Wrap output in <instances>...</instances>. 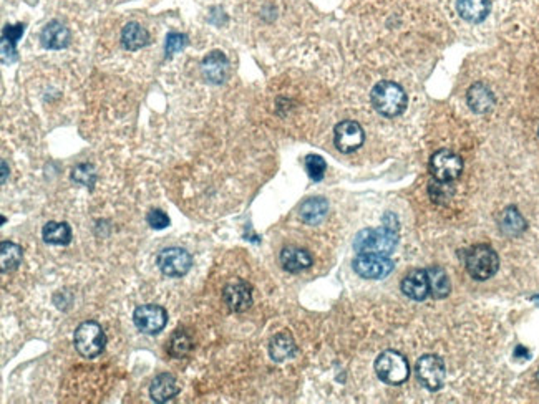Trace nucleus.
<instances>
[{
  "instance_id": "nucleus-1",
  "label": "nucleus",
  "mask_w": 539,
  "mask_h": 404,
  "mask_svg": "<svg viewBox=\"0 0 539 404\" xmlns=\"http://www.w3.org/2000/svg\"><path fill=\"white\" fill-rule=\"evenodd\" d=\"M370 101L377 113L386 118L399 116L406 108V93L394 81H380L370 93Z\"/></svg>"
},
{
  "instance_id": "nucleus-2",
  "label": "nucleus",
  "mask_w": 539,
  "mask_h": 404,
  "mask_svg": "<svg viewBox=\"0 0 539 404\" xmlns=\"http://www.w3.org/2000/svg\"><path fill=\"white\" fill-rule=\"evenodd\" d=\"M399 244V234L395 229L380 227V229H365L360 231L354 240V249L357 254H379L389 255L394 254V250Z\"/></svg>"
},
{
  "instance_id": "nucleus-3",
  "label": "nucleus",
  "mask_w": 539,
  "mask_h": 404,
  "mask_svg": "<svg viewBox=\"0 0 539 404\" xmlns=\"http://www.w3.org/2000/svg\"><path fill=\"white\" fill-rule=\"evenodd\" d=\"M375 373L385 385L399 386L409 380L410 365L401 353L386 350L380 353L377 360H375Z\"/></svg>"
},
{
  "instance_id": "nucleus-4",
  "label": "nucleus",
  "mask_w": 539,
  "mask_h": 404,
  "mask_svg": "<svg viewBox=\"0 0 539 404\" xmlns=\"http://www.w3.org/2000/svg\"><path fill=\"white\" fill-rule=\"evenodd\" d=\"M465 267L475 280H488L500 269V257L490 245L480 244L468 250L465 255Z\"/></svg>"
},
{
  "instance_id": "nucleus-5",
  "label": "nucleus",
  "mask_w": 539,
  "mask_h": 404,
  "mask_svg": "<svg viewBox=\"0 0 539 404\" xmlns=\"http://www.w3.org/2000/svg\"><path fill=\"white\" fill-rule=\"evenodd\" d=\"M73 343L77 351L85 358H96L105 350L106 336L100 323L83 321L73 335Z\"/></svg>"
},
{
  "instance_id": "nucleus-6",
  "label": "nucleus",
  "mask_w": 539,
  "mask_h": 404,
  "mask_svg": "<svg viewBox=\"0 0 539 404\" xmlns=\"http://www.w3.org/2000/svg\"><path fill=\"white\" fill-rule=\"evenodd\" d=\"M415 375L426 390L438 391L440 388L445 385V378H446L445 363L440 356H436V355L421 356L420 360L416 361Z\"/></svg>"
},
{
  "instance_id": "nucleus-7",
  "label": "nucleus",
  "mask_w": 539,
  "mask_h": 404,
  "mask_svg": "<svg viewBox=\"0 0 539 404\" xmlns=\"http://www.w3.org/2000/svg\"><path fill=\"white\" fill-rule=\"evenodd\" d=\"M158 269L168 277H183L191 270L192 257L190 252L181 247L163 249L156 257Z\"/></svg>"
},
{
  "instance_id": "nucleus-8",
  "label": "nucleus",
  "mask_w": 539,
  "mask_h": 404,
  "mask_svg": "<svg viewBox=\"0 0 539 404\" xmlns=\"http://www.w3.org/2000/svg\"><path fill=\"white\" fill-rule=\"evenodd\" d=\"M430 171L436 181L451 182L463 172V160L453 151L440 150L431 156Z\"/></svg>"
},
{
  "instance_id": "nucleus-9",
  "label": "nucleus",
  "mask_w": 539,
  "mask_h": 404,
  "mask_svg": "<svg viewBox=\"0 0 539 404\" xmlns=\"http://www.w3.org/2000/svg\"><path fill=\"white\" fill-rule=\"evenodd\" d=\"M354 270L362 279L380 280L394 270V262L386 255L379 254H359L354 259Z\"/></svg>"
},
{
  "instance_id": "nucleus-10",
  "label": "nucleus",
  "mask_w": 539,
  "mask_h": 404,
  "mask_svg": "<svg viewBox=\"0 0 539 404\" xmlns=\"http://www.w3.org/2000/svg\"><path fill=\"white\" fill-rule=\"evenodd\" d=\"M135 326L145 335H156L168 323V311L160 305H141L133 314Z\"/></svg>"
},
{
  "instance_id": "nucleus-11",
  "label": "nucleus",
  "mask_w": 539,
  "mask_h": 404,
  "mask_svg": "<svg viewBox=\"0 0 539 404\" xmlns=\"http://www.w3.org/2000/svg\"><path fill=\"white\" fill-rule=\"evenodd\" d=\"M365 141V133L357 121H342L334 130L335 147L344 155L357 151Z\"/></svg>"
},
{
  "instance_id": "nucleus-12",
  "label": "nucleus",
  "mask_w": 539,
  "mask_h": 404,
  "mask_svg": "<svg viewBox=\"0 0 539 404\" xmlns=\"http://www.w3.org/2000/svg\"><path fill=\"white\" fill-rule=\"evenodd\" d=\"M222 299H225L227 309L231 311H236V314H241V311L251 309L252 291L246 282L237 280V282L226 285L225 291H222Z\"/></svg>"
},
{
  "instance_id": "nucleus-13",
  "label": "nucleus",
  "mask_w": 539,
  "mask_h": 404,
  "mask_svg": "<svg viewBox=\"0 0 539 404\" xmlns=\"http://www.w3.org/2000/svg\"><path fill=\"white\" fill-rule=\"evenodd\" d=\"M227 71H230V61H227L225 53L217 52V50L205 57L201 63V73L210 83H222L227 78Z\"/></svg>"
},
{
  "instance_id": "nucleus-14",
  "label": "nucleus",
  "mask_w": 539,
  "mask_h": 404,
  "mask_svg": "<svg viewBox=\"0 0 539 404\" xmlns=\"http://www.w3.org/2000/svg\"><path fill=\"white\" fill-rule=\"evenodd\" d=\"M401 291L411 300L421 301L430 295V284L426 270H411L401 280Z\"/></svg>"
},
{
  "instance_id": "nucleus-15",
  "label": "nucleus",
  "mask_w": 539,
  "mask_h": 404,
  "mask_svg": "<svg viewBox=\"0 0 539 404\" xmlns=\"http://www.w3.org/2000/svg\"><path fill=\"white\" fill-rule=\"evenodd\" d=\"M279 260H281L282 269L291 274H299L302 270L310 269V265H312V255L306 249L296 247V245L284 247L281 255H279Z\"/></svg>"
},
{
  "instance_id": "nucleus-16",
  "label": "nucleus",
  "mask_w": 539,
  "mask_h": 404,
  "mask_svg": "<svg viewBox=\"0 0 539 404\" xmlns=\"http://www.w3.org/2000/svg\"><path fill=\"white\" fill-rule=\"evenodd\" d=\"M180 393V385L176 378L170 373L158 375L150 388V396L155 403H168Z\"/></svg>"
},
{
  "instance_id": "nucleus-17",
  "label": "nucleus",
  "mask_w": 539,
  "mask_h": 404,
  "mask_svg": "<svg viewBox=\"0 0 539 404\" xmlns=\"http://www.w3.org/2000/svg\"><path fill=\"white\" fill-rule=\"evenodd\" d=\"M466 103L470 106V110L478 115L488 113L495 106V95L486 85L475 83L468 90Z\"/></svg>"
},
{
  "instance_id": "nucleus-18",
  "label": "nucleus",
  "mask_w": 539,
  "mask_h": 404,
  "mask_svg": "<svg viewBox=\"0 0 539 404\" xmlns=\"http://www.w3.org/2000/svg\"><path fill=\"white\" fill-rule=\"evenodd\" d=\"M40 40H42V45L45 48L62 50L65 47H68L72 35H70V30L65 27V25L60 22H50L47 27L43 29L42 35H40Z\"/></svg>"
},
{
  "instance_id": "nucleus-19",
  "label": "nucleus",
  "mask_w": 539,
  "mask_h": 404,
  "mask_svg": "<svg viewBox=\"0 0 539 404\" xmlns=\"http://www.w3.org/2000/svg\"><path fill=\"white\" fill-rule=\"evenodd\" d=\"M297 353V345L294 338L286 331L277 333L269 343V355L274 361H286L289 358H292Z\"/></svg>"
},
{
  "instance_id": "nucleus-20",
  "label": "nucleus",
  "mask_w": 539,
  "mask_h": 404,
  "mask_svg": "<svg viewBox=\"0 0 539 404\" xmlns=\"http://www.w3.org/2000/svg\"><path fill=\"white\" fill-rule=\"evenodd\" d=\"M456 10L468 22H483L490 14V0H458Z\"/></svg>"
},
{
  "instance_id": "nucleus-21",
  "label": "nucleus",
  "mask_w": 539,
  "mask_h": 404,
  "mask_svg": "<svg viewBox=\"0 0 539 404\" xmlns=\"http://www.w3.org/2000/svg\"><path fill=\"white\" fill-rule=\"evenodd\" d=\"M329 212V204L322 197H312L307 199L301 206V219L309 226H317L325 219Z\"/></svg>"
},
{
  "instance_id": "nucleus-22",
  "label": "nucleus",
  "mask_w": 539,
  "mask_h": 404,
  "mask_svg": "<svg viewBox=\"0 0 539 404\" xmlns=\"http://www.w3.org/2000/svg\"><path fill=\"white\" fill-rule=\"evenodd\" d=\"M148 42L150 33L146 32L145 27H141V25L136 22L128 24L123 29V32H121V43H123V47L126 50H131V52L143 48L145 45H148Z\"/></svg>"
},
{
  "instance_id": "nucleus-23",
  "label": "nucleus",
  "mask_w": 539,
  "mask_h": 404,
  "mask_svg": "<svg viewBox=\"0 0 539 404\" xmlns=\"http://www.w3.org/2000/svg\"><path fill=\"white\" fill-rule=\"evenodd\" d=\"M42 237L47 244L68 245L72 242V229L67 222L50 221L42 229Z\"/></svg>"
},
{
  "instance_id": "nucleus-24",
  "label": "nucleus",
  "mask_w": 539,
  "mask_h": 404,
  "mask_svg": "<svg viewBox=\"0 0 539 404\" xmlns=\"http://www.w3.org/2000/svg\"><path fill=\"white\" fill-rule=\"evenodd\" d=\"M426 275H428L431 296H435V299H445V296L450 295V279L443 269L438 267V265H433V267L426 269Z\"/></svg>"
},
{
  "instance_id": "nucleus-25",
  "label": "nucleus",
  "mask_w": 539,
  "mask_h": 404,
  "mask_svg": "<svg viewBox=\"0 0 539 404\" xmlns=\"http://www.w3.org/2000/svg\"><path fill=\"white\" fill-rule=\"evenodd\" d=\"M22 247L19 244L9 242V240L2 242V245H0V269H2V272L7 274L17 269L22 262Z\"/></svg>"
},
{
  "instance_id": "nucleus-26",
  "label": "nucleus",
  "mask_w": 539,
  "mask_h": 404,
  "mask_svg": "<svg viewBox=\"0 0 539 404\" xmlns=\"http://www.w3.org/2000/svg\"><path fill=\"white\" fill-rule=\"evenodd\" d=\"M192 346H195V343H192L191 335L188 333L186 330L178 328L175 333L170 336V341H168L166 350L173 358H185V356L190 355Z\"/></svg>"
},
{
  "instance_id": "nucleus-27",
  "label": "nucleus",
  "mask_w": 539,
  "mask_h": 404,
  "mask_svg": "<svg viewBox=\"0 0 539 404\" xmlns=\"http://www.w3.org/2000/svg\"><path fill=\"white\" fill-rule=\"evenodd\" d=\"M500 227L506 235H520L526 229V221L516 207H508L501 216Z\"/></svg>"
},
{
  "instance_id": "nucleus-28",
  "label": "nucleus",
  "mask_w": 539,
  "mask_h": 404,
  "mask_svg": "<svg viewBox=\"0 0 539 404\" xmlns=\"http://www.w3.org/2000/svg\"><path fill=\"white\" fill-rule=\"evenodd\" d=\"M24 33V25H7V27L4 29V33H2V60L5 63V60H7V55H10L12 57V60L15 58V43H17V40L22 37Z\"/></svg>"
},
{
  "instance_id": "nucleus-29",
  "label": "nucleus",
  "mask_w": 539,
  "mask_h": 404,
  "mask_svg": "<svg viewBox=\"0 0 539 404\" xmlns=\"http://www.w3.org/2000/svg\"><path fill=\"white\" fill-rule=\"evenodd\" d=\"M304 165H306V171L309 174V177L314 179V181H320V179L324 177L325 171H327V165H325V161L317 155L307 156L306 161H304Z\"/></svg>"
},
{
  "instance_id": "nucleus-30",
  "label": "nucleus",
  "mask_w": 539,
  "mask_h": 404,
  "mask_svg": "<svg viewBox=\"0 0 539 404\" xmlns=\"http://www.w3.org/2000/svg\"><path fill=\"white\" fill-rule=\"evenodd\" d=\"M188 43V37L185 33H178V32H171L166 37V55H175L186 47Z\"/></svg>"
},
{
  "instance_id": "nucleus-31",
  "label": "nucleus",
  "mask_w": 539,
  "mask_h": 404,
  "mask_svg": "<svg viewBox=\"0 0 539 404\" xmlns=\"http://www.w3.org/2000/svg\"><path fill=\"white\" fill-rule=\"evenodd\" d=\"M146 222H148L150 227L156 229V231H163V229L170 226V217H168L161 209H151V211L146 214Z\"/></svg>"
},
{
  "instance_id": "nucleus-32",
  "label": "nucleus",
  "mask_w": 539,
  "mask_h": 404,
  "mask_svg": "<svg viewBox=\"0 0 539 404\" xmlns=\"http://www.w3.org/2000/svg\"><path fill=\"white\" fill-rule=\"evenodd\" d=\"M2 172H4L2 182L5 184V182H7V162H5V161H2Z\"/></svg>"
},
{
  "instance_id": "nucleus-33",
  "label": "nucleus",
  "mask_w": 539,
  "mask_h": 404,
  "mask_svg": "<svg viewBox=\"0 0 539 404\" xmlns=\"http://www.w3.org/2000/svg\"><path fill=\"white\" fill-rule=\"evenodd\" d=\"M535 300H539V295H538V296H535Z\"/></svg>"
},
{
  "instance_id": "nucleus-34",
  "label": "nucleus",
  "mask_w": 539,
  "mask_h": 404,
  "mask_svg": "<svg viewBox=\"0 0 539 404\" xmlns=\"http://www.w3.org/2000/svg\"><path fill=\"white\" fill-rule=\"evenodd\" d=\"M536 378H538V381H539V371H538V376Z\"/></svg>"
}]
</instances>
